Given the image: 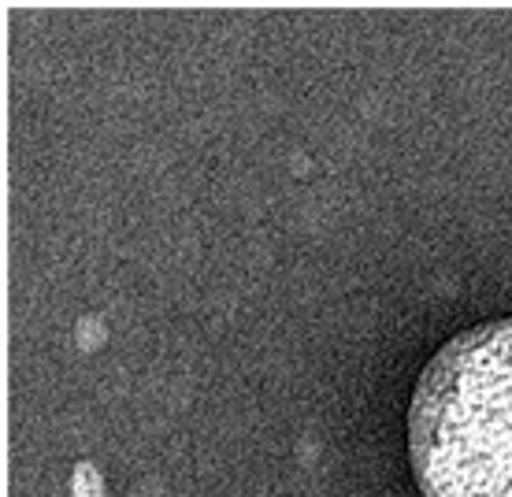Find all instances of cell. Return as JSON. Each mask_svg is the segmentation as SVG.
<instances>
[{
  "label": "cell",
  "instance_id": "cell-1",
  "mask_svg": "<svg viewBox=\"0 0 512 497\" xmlns=\"http://www.w3.org/2000/svg\"><path fill=\"white\" fill-rule=\"evenodd\" d=\"M409 453L423 497H512V319L457 334L423 368Z\"/></svg>",
  "mask_w": 512,
  "mask_h": 497
}]
</instances>
